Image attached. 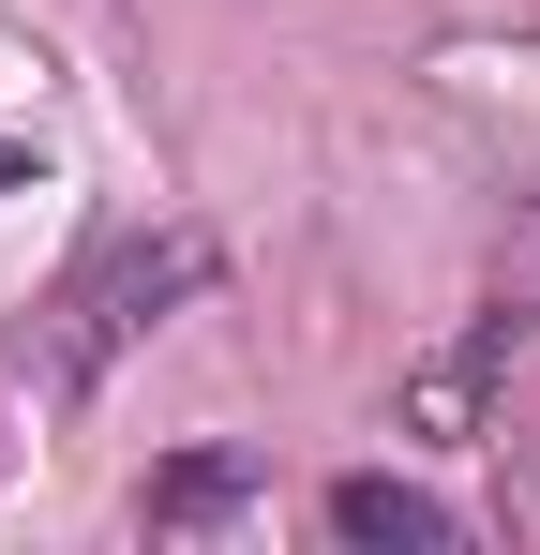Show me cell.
Returning <instances> with one entry per match:
<instances>
[{
  "label": "cell",
  "instance_id": "6da1fadb",
  "mask_svg": "<svg viewBox=\"0 0 540 555\" xmlns=\"http://www.w3.org/2000/svg\"><path fill=\"white\" fill-rule=\"evenodd\" d=\"M195 285H210V241H195V225H166V241H105V256L76 271V300H61L46 375H61V390H90V375L120 361V346H136L166 300H195Z\"/></svg>",
  "mask_w": 540,
  "mask_h": 555
},
{
  "label": "cell",
  "instance_id": "7a4b0ae2",
  "mask_svg": "<svg viewBox=\"0 0 540 555\" xmlns=\"http://www.w3.org/2000/svg\"><path fill=\"white\" fill-rule=\"evenodd\" d=\"M331 541H406V555H450V541H465V511H450V495H421V480H375V465H360V480H331Z\"/></svg>",
  "mask_w": 540,
  "mask_h": 555
},
{
  "label": "cell",
  "instance_id": "3957f363",
  "mask_svg": "<svg viewBox=\"0 0 540 555\" xmlns=\"http://www.w3.org/2000/svg\"><path fill=\"white\" fill-rule=\"evenodd\" d=\"M241 495H256V465H241V451H195V465L151 480V526H210V511H241Z\"/></svg>",
  "mask_w": 540,
  "mask_h": 555
},
{
  "label": "cell",
  "instance_id": "277c9868",
  "mask_svg": "<svg viewBox=\"0 0 540 555\" xmlns=\"http://www.w3.org/2000/svg\"><path fill=\"white\" fill-rule=\"evenodd\" d=\"M15 181H30V151H0V195H15Z\"/></svg>",
  "mask_w": 540,
  "mask_h": 555
}]
</instances>
